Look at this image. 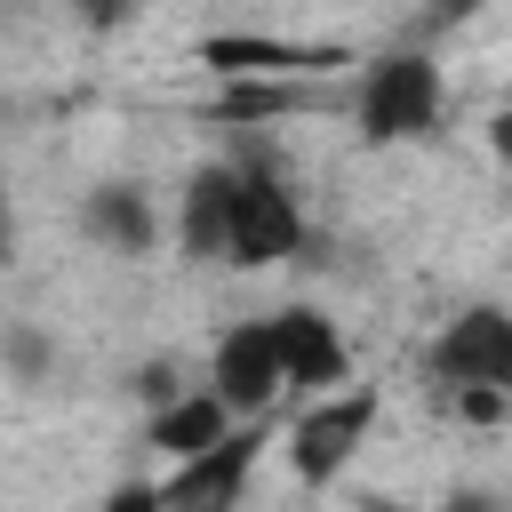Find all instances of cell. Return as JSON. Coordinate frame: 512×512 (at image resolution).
Returning <instances> with one entry per match:
<instances>
[{"instance_id": "5b68a950", "label": "cell", "mask_w": 512, "mask_h": 512, "mask_svg": "<svg viewBox=\"0 0 512 512\" xmlns=\"http://www.w3.org/2000/svg\"><path fill=\"white\" fill-rule=\"evenodd\" d=\"M200 384H208L240 424H264V408L288 392V368H280V336H272V320H232V328L216 336Z\"/></svg>"}, {"instance_id": "d6986e66", "label": "cell", "mask_w": 512, "mask_h": 512, "mask_svg": "<svg viewBox=\"0 0 512 512\" xmlns=\"http://www.w3.org/2000/svg\"><path fill=\"white\" fill-rule=\"evenodd\" d=\"M360 512H408V504H392V496H368V504H360Z\"/></svg>"}, {"instance_id": "52a82bcc", "label": "cell", "mask_w": 512, "mask_h": 512, "mask_svg": "<svg viewBox=\"0 0 512 512\" xmlns=\"http://www.w3.org/2000/svg\"><path fill=\"white\" fill-rule=\"evenodd\" d=\"M256 456H264V424H232V432H224L208 456H192V464H168V480H160V504H168V512H240Z\"/></svg>"}, {"instance_id": "9c48e42d", "label": "cell", "mask_w": 512, "mask_h": 512, "mask_svg": "<svg viewBox=\"0 0 512 512\" xmlns=\"http://www.w3.org/2000/svg\"><path fill=\"white\" fill-rule=\"evenodd\" d=\"M232 192H240V168L232 160H200L176 192V248L192 264H224L232 256Z\"/></svg>"}, {"instance_id": "7a4b0ae2", "label": "cell", "mask_w": 512, "mask_h": 512, "mask_svg": "<svg viewBox=\"0 0 512 512\" xmlns=\"http://www.w3.org/2000/svg\"><path fill=\"white\" fill-rule=\"evenodd\" d=\"M424 376L440 384V400H448V392H504V400H512V312H504V304H464V312L432 336Z\"/></svg>"}, {"instance_id": "ac0fdd59", "label": "cell", "mask_w": 512, "mask_h": 512, "mask_svg": "<svg viewBox=\"0 0 512 512\" xmlns=\"http://www.w3.org/2000/svg\"><path fill=\"white\" fill-rule=\"evenodd\" d=\"M16 256V208H8V192H0V264Z\"/></svg>"}, {"instance_id": "7c38bea8", "label": "cell", "mask_w": 512, "mask_h": 512, "mask_svg": "<svg viewBox=\"0 0 512 512\" xmlns=\"http://www.w3.org/2000/svg\"><path fill=\"white\" fill-rule=\"evenodd\" d=\"M232 424H240V416H232V408H224V400H216L208 384H192V392H184L176 408L144 416V440H152V448H160L168 464H192V456H208V448H216V440H224Z\"/></svg>"}, {"instance_id": "e0dca14e", "label": "cell", "mask_w": 512, "mask_h": 512, "mask_svg": "<svg viewBox=\"0 0 512 512\" xmlns=\"http://www.w3.org/2000/svg\"><path fill=\"white\" fill-rule=\"evenodd\" d=\"M488 144H496V152H504V160H512V104H504V112H496V120H488Z\"/></svg>"}, {"instance_id": "8fae6325", "label": "cell", "mask_w": 512, "mask_h": 512, "mask_svg": "<svg viewBox=\"0 0 512 512\" xmlns=\"http://www.w3.org/2000/svg\"><path fill=\"white\" fill-rule=\"evenodd\" d=\"M320 104H336L320 80H224L208 112L224 128H272V120H296V112H320Z\"/></svg>"}, {"instance_id": "6da1fadb", "label": "cell", "mask_w": 512, "mask_h": 512, "mask_svg": "<svg viewBox=\"0 0 512 512\" xmlns=\"http://www.w3.org/2000/svg\"><path fill=\"white\" fill-rule=\"evenodd\" d=\"M440 104H448V88L424 48H384L352 80V128L368 144H424L440 128Z\"/></svg>"}, {"instance_id": "2e32d148", "label": "cell", "mask_w": 512, "mask_h": 512, "mask_svg": "<svg viewBox=\"0 0 512 512\" xmlns=\"http://www.w3.org/2000/svg\"><path fill=\"white\" fill-rule=\"evenodd\" d=\"M448 400H456V416H472V424H504V416H512L504 392H448Z\"/></svg>"}, {"instance_id": "8992f818", "label": "cell", "mask_w": 512, "mask_h": 512, "mask_svg": "<svg viewBox=\"0 0 512 512\" xmlns=\"http://www.w3.org/2000/svg\"><path fill=\"white\" fill-rule=\"evenodd\" d=\"M200 64L224 80H328L336 64H352V48L336 40H272V32H208Z\"/></svg>"}, {"instance_id": "ba28073f", "label": "cell", "mask_w": 512, "mask_h": 512, "mask_svg": "<svg viewBox=\"0 0 512 512\" xmlns=\"http://www.w3.org/2000/svg\"><path fill=\"white\" fill-rule=\"evenodd\" d=\"M272 336H280V368H288V392H352V344L344 328L320 312V304H280L272 312Z\"/></svg>"}, {"instance_id": "9a60e30c", "label": "cell", "mask_w": 512, "mask_h": 512, "mask_svg": "<svg viewBox=\"0 0 512 512\" xmlns=\"http://www.w3.org/2000/svg\"><path fill=\"white\" fill-rule=\"evenodd\" d=\"M96 512H168V504H160V480H120V488H104Z\"/></svg>"}, {"instance_id": "30bf717a", "label": "cell", "mask_w": 512, "mask_h": 512, "mask_svg": "<svg viewBox=\"0 0 512 512\" xmlns=\"http://www.w3.org/2000/svg\"><path fill=\"white\" fill-rule=\"evenodd\" d=\"M80 232L112 256H152L160 248V200L144 184H96L80 200Z\"/></svg>"}, {"instance_id": "4fadbf2b", "label": "cell", "mask_w": 512, "mask_h": 512, "mask_svg": "<svg viewBox=\"0 0 512 512\" xmlns=\"http://www.w3.org/2000/svg\"><path fill=\"white\" fill-rule=\"evenodd\" d=\"M0 376L24 384V392H40L56 376V336L40 320H0Z\"/></svg>"}, {"instance_id": "5bb4252c", "label": "cell", "mask_w": 512, "mask_h": 512, "mask_svg": "<svg viewBox=\"0 0 512 512\" xmlns=\"http://www.w3.org/2000/svg\"><path fill=\"white\" fill-rule=\"evenodd\" d=\"M128 392L144 400V416H160V408H176V400L192 392V376H184V360H168V352H160V360H144V368L128 376Z\"/></svg>"}, {"instance_id": "3957f363", "label": "cell", "mask_w": 512, "mask_h": 512, "mask_svg": "<svg viewBox=\"0 0 512 512\" xmlns=\"http://www.w3.org/2000/svg\"><path fill=\"white\" fill-rule=\"evenodd\" d=\"M240 168V192H232V256L240 272H264V264H288L304 248V208L296 192L264 168V160H232Z\"/></svg>"}, {"instance_id": "277c9868", "label": "cell", "mask_w": 512, "mask_h": 512, "mask_svg": "<svg viewBox=\"0 0 512 512\" xmlns=\"http://www.w3.org/2000/svg\"><path fill=\"white\" fill-rule=\"evenodd\" d=\"M376 392H328V400H312L296 424H288V472L304 480V488H328V480H344L352 472V456H360V440H368V424H376Z\"/></svg>"}]
</instances>
